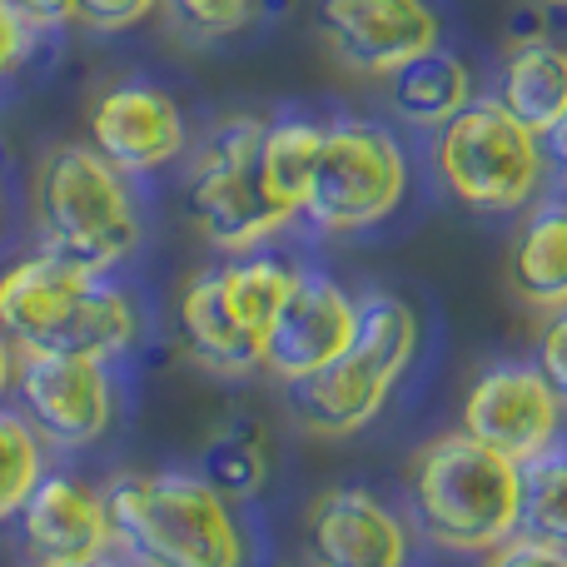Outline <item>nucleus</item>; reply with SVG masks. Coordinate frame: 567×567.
Returning a JSON list of instances; mask_svg holds the SVG:
<instances>
[{"mask_svg":"<svg viewBox=\"0 0 567 567\" xmlns=\"http://www.w3.org/2000/svg\"><path fill=\"white\" fill-rule=\"evenodd\" d=\"M140 319L125 289L40 249L0 275V333L20 353L110 359L130 349Z\"/></svg>","mask_w":567,"mask_h":567,"instance_id":"7ed1b4c3","label":"nucleus"},{"mask_svg":"<svg viewBox=\"0 0 567 567\" xmlns=\"http://www.w3.org/2000/svg\"><path fill=\"white\" fill-rule=\"evenodd\" d=\"M10 373H16V349H10V339H6V333H0V393H6Z\"/></svg>","mask_w":567,"mask_h":567,"instance_id":"7c9ffc66","label":"nucleus"},{"mask_svg":"<svg viewBox=\"0 0 567 567\" xmlns=\"http://www.w3.org/2000/svg\"><path fill=\"white\" fill-rule=\"evenodd\" d=\"M179 339H185L189 359L215 373H229V379L265 369V343L239 329V319L229 313L225 293H219V269H199L185 284V293H179Z\"/></svg>","mask_w":567,"mask_h":567,"instance_id":"f3484780","label":"nucleus"},{"mask_svg":"<svg viewBox=\"0 0 567 567\" xmlns=\"http://www.w3.org/2000/svg\"><path fill=\"white\" fill-rule=\"evenodd\" d=\"M16 6L25 10L35 30H60L75 20V0H16Z\"/></svg>","mask_w":567,"mask_h":567,"instance_id":"c85d7f7f","label":"nucleus"},{"mask_svg":"<svg viewBox=\"0 0 567 567\" xmlns=\"http://www.w3.org/2000/svg\"><path fill=\"white\" fill-rule=\"evenodd\" d=\"M16 389L25 403V423L45 443L85 449L110 429L115 389H110L105 359L80 353H20Z\"/></svg>","mask_w":567,"mask_h":567,"instance_id":"9b49d317","label":"nucleus"},{"mask_svg":"<svg viewBox=\"0 0 567 567\" xmlns=\"http://www.w3.org/2000/svg\"><path fill=\"white\" fill-rule=\"evenodd\" d=\"M155 10L159 0H75V20H85L90 30H130Z\"/></svg>","mask_w":567,"mask_h":567,"instance_id":"393cba45","label":"nucleus"},{"mask_svg":"<svg viewBox=\"0 0 567 567\" xmlns=\"http://www.w3.org/2000/svg\"><path fill=\"white\" fill-rule=\"evenodd\" d=\"M493 100H498L518 125H528L533 135L558 125L567 115V45H558L553 35L508 45V55H503V65H498Z\"/></svg>","mask_w":567,"mask_h":567,"instance_id":"a211bd4d","label":"nucleus"},{"mask_svg":"<svg viewBox=\"0 0 567 567\" xmlns=\"http://www.w3.org/2000/svg\"><path fill=\"white\" fill-rule=\"evenodd\" d=\"M409 508L433 548L488 558L523 528V468L463 429L439 433L409 463Z\"/></svg>","mask_w":567,"mask_h":567,"instance_id":"f257e3e1","label":"nucleus"},{"mask_svg":"<svg viewBox=\"0 0 567 567\" xmlns=\"http://www.w3.org/2000/svg\"><path fill=\"white\" fill-rule=\"evenodd\" d=\"M409 195V155L373 120H333L323 125L319 165L309 179L303 215L323 235H363L399 215Z\"/></svg>","mask_w":567,"mask_h":567,"instance_id":"0eeeda50","label":"nucleus"},{"mask_svg":"<svg viewBox=\"0 0 567 567\" xmlns=\"http://www.w3.org/2000/svg\"><path fill=\"white\" fill-rule=\"evenodd\" d=\"M50 567H120V563H110V558H85V563H50Z\"/></svg>","mask_w":567,"mask_h":567,"instance_id":"2f4dec72","label":"nucleus"},{"mask_svg":"<svg viewBox=\"0 0 567 567\" xmlns=\"http://www.w3.org/2000/svg\"><path fill=\"white\" fill-rule=\"evenodd\" d=\"M319 145H323V125L319 120H299V115L275 120L259 135V179H265L269 199L293 219L303 215V199H309Z\"/></svg>","mask_w":567,"mask_h":567,"instance_id":"aec40b11","label":"nucleus"},{"mask_svg":"<svg viewBox=\"0 0 567 567\" xmlns=\"http://www.w3.org/2000/svg\"><path fill=\"white\" fill-rule=\"evenodd\" d=\"M199 478L209 483L215 493H225L229 503H245V498H259L269 483V433L265 423L255 419H229L215 439L205 443L199 453Z\"/></svg>","mask_w":567,"mask_h":567,"instance_id":"412c9836","label":"nucleus"},{"mask_svg":"<svg viewBox=\"0 0 567 567\" xmlns=\"http://www.w3.org/2000/svg\"><path fill=\"white\" fill-rule=\"evenodd\" d=\"M20 533H25V548L40 558V567L105 558L110 548L105 498L90 483L70 478V473H40L30 498L20 503Z\"/></svg>","mask_w":567,"mask_h":567,"instance_id":"2eb2a0df","label":"nucleus"},{"mask_svg":"<svg viewBox=\"0 0 567 567\" xmlns=\"http://www.w3.org/2000/svg\"><path fill=\"white\" fill-rule=\"evenodd\" d=\"M30 40H35L30 16L16 6V0H0V75H6V70H16L20 60L30 55Z\"/></svg>","mask_w":567,"mask_h":567,"instance_id":"cd10ccee","label":"nucleus"},{"mask_svg":"<svg viewBox=\"0 0 567 567\" xmlns=\"http://www.w3.org/2000/svg\"><path fill=\"white\" fill-rule=\"evenodd\" d=\"M508 289L538 313L567 309V199H533L508 245Z\"/></svg>","mask_w":567,"mask_h":567,"instance_id":"dca6fc26","label":"nucleus"},{"mask_svg":"<svg viewBox=\"0 0 567 567\" xmlns=\"http://www.w3.org/2000/svg\"><path fill=\"white\" fill-rule=\"evenodd\" d=\"M433 175L463 209L523 215L543 195L548 159H543V140L488 95L468 100L433 135Z\"/></svg>","mask_w":567,"mask_h":567,"instance_id":"423d86ee","label":"nucleus"},{"mask_svg":"<svg viewBox=\"0 0 567 567\" xmlns=\"http://www.w3.org/2000/svg\"><path fill=\"white\" fill-rule=\"evenodd\" d=\"M100 498L110 548L135 567H245V528L199 473H115Z\"/></svg>","mask_w":567,"mask_h":567,"instance_id":"f03ea898","label":"nucleus"},{"mask_svg":"<svg viewBox=\"0 0 567 567\" xmlns=\"http://www.w3.org/2000/svg\"><path fill=\"white\" fill-rule=\"evenodd\" d=\"M548 6H567V0H548Z\"/></svg>","mask_w":567,"mask_h":567,"instance_id":"473e14b6","label":"nucleus"},{"mask_svg":"<svg viewBox=\"0 0 567 567\" xmlns=\"http://www.w3.org/2000/svg\"><path fill=\"white\" fill-rule=\"evenodd\" d=\"M473 100V75L453 50H429V55L409 60L403 70L389 75V110L403 120L409 130L439 135L453 115Z\"/></svg>","mask_w":567,"mask_h":567,"instance_id":"6ab92c4d","label":"nucleus"},{"mask_svg":"<svg viewBox=\"0 0 567 567\" xmlns=\"http://www.w3.org/2000/svg\"><path fill=\"white\" fill-rule=\"evenodd\" d=\"M40 473H45V439L20 413L0 409V523L20 513Z\"/></svg>","mask_w":567,"mask_h":567,"instance_id":"5701e85b","label":"nucleus"},{"mask_svg":"<svg viewBox=\"0 0 567 567\" xmlns=\"http://www.w3.org/2000/svg\"><path fill=\"white\" fill-rule=\"evenodd\" d=\"M543 159H548V175L558 179V185H567V115L558 120V125L543 130Z\"/></svg>","mask_w":567,"mask_h":567,"instance_id":"c756f323","label":"nucleus"},{"mask_svg":"<svg viewBox=\"0 0 567 567\" xmlns=\"http://www.w3.org/2000/svg\"><path fill=\"white\" fill-rule=\"evenodd\" d=\"M359 333V299L339 289L329 275H303L293 279L289 299L279 303L275 323L265 333V369L279 383L309 379V373L329 369L333 359L353 349Z\"/></svg>","mask_w":567,"mask_h":567,"instance_id":"f8f14e48","label":"nucleus"},{"mask_svg":"<svg viewBox=\"0 0 567 567\" xmlns=\"http://www.w3.org/2000/svg\"><path fill=\"white\" fill-rule=\"evenodd\" d=\"M483 567H567V548H553L543 538H528V533H513L503 548H493Z\"/></svg>","mask_w":567,"mask_h":567,"instance_id":"bb28decb","label":"nucleus"},{"mask_svg":"<svg viewBox=\"0 0 567 567\" xmlns=\"http://www.w3.org/2000/svg\"><path fill=\"white\" fill-rule=\"evenodd\" d=\"M553 548H567V449H548L523 463V528Z\"/></svg>","mask_w":567,"mask_h":567,"instance_id":"4be33fe9","label":"nucleus"},{"mask_svg":"<svg viewBox=\"0 0 567 567\" xmlns=\"http://www.w3.org/2000/svg\"><path fill=\"white\" fill-rule=\"evenodd\" d=\"M413 353H419V313L393 293L359 299L353 349L309 379L284 383L299 429L319 433V439H349V433L369 429L389 403L393 383L413 363Z\"/></svg>","mask_w":567,"mask_h":567,"instance_id":"39448f33","label":"nucleus"},{"mask_svg":"<svg viewBox=\"0 0 567 567\" xmlns=\"http://www.w3.org/2000/svg\"><path fill=\"white\" fill-rule=\"evenodd\" d=\"M533 363L543 369V379L553 383V393H558L567 409V309L548 313V323H543V333H538V359Z\"/></svg>","mask_w":567,"mask_h":567,"instance_id":"a878e982","label":"nucleus"},{"mask_svg":"<svg viewBox=\"0 0 567 567\" xmlns=\"http://www.w3.org/2000/svg\"><path fill=\"white\" fill-rule=\"evenodd\" d=\"M90 145L120 175H150L185 150V115L165 90L125 80L105 90L90 110Z\"/></svg>","mask_w":567,"mask_h":567,"instance_id":"4468645a","label":"nucleus"},{"mask_svg":"<svg viewBox=\"0 0 567 567\" xmlns=\"http://www.w3.org/2000/svg\"><path fill=\"white\" fill-rule=\"evenodd\" d=\"M313 567H409V528L369 488H329L303 518Z\"/></svg>","mask_w":567,"mask_h":567,"instance_id":"ddd939ff","label":"nucleus"},{"mask_svg":"<svg viewBox=\"0 0 567 567\" xmlns=\"http://www.w3.org/2000/svg\"><path fill=\"white\" fill-rule=\"evenodd\" d=\"M35 229L40 249L55 259L105 275L140 245V205L130 179L95 155V145H60L35 169Z\"/></svg>","mask_w":567,"mask_h":567,"instance_id":"20e7f679","label":"nucleus"},{"mask_svg":"<svg viewBox=\"0 0 567 567\" xmlns=\"http://www.w3.org/2000/svg\"><path fill=\"white\" fill-rule=\"evenodd\" d=\"M259 135H265V120H225L209 130L205 150L189 169V219L219 255H255L279 229L293 225V215H284L259 179Z\"/></svg>","mask_w":567,"mask_h":567,"instance_id":"6e6552de","label":"nucleus"},{"mask_svg":"<svg viewBox=\"0 0 567 567\" xmlns=\"http://www.w3.org/2000/svg\"><path fill=\"white\" fill-rule=\"evenodd\" d=\"M169 10L179 16V25L199 40H219V35H235L255 20L259 0H169Z\"/></svg>","mask_w":567,"mask_h":567,"instance_id":"b1692460","label":"nucleus"},{"mask_svg":"<svg viewBox=\"0 0 567 567\" xmlns=\"http://www.w3.org/2000/svg\"><path fill=\"white\" fill-rule=\"evenodd\" d=\"M563 413V399L543 379L538 363H493L473 379L468 399H463V433H473L478 443H488L493 453L523 468L538 453L558 449Z\"/></svg>","mask_w":567,"mask_h":567,"instance_id":"9d476101","label":"nucleus"},{"mask_svg":"<svg viewBox=\"0 0 567 567\" xmlns=\"http://www.w3.org/2000/svg\"><path fill=\"white\" fill-rule=\"evenodd\" d=\"M313 16L323 45L353 75L389 80L443 45V20L429 0H319Z\"/></svg>","mask_w":567,"mask_h":567,"instance_id":"1a4fd4ad","label":"nucleus"}]
</instances>
